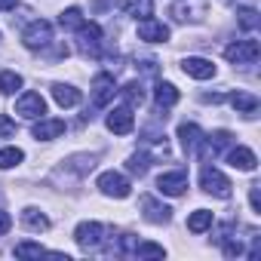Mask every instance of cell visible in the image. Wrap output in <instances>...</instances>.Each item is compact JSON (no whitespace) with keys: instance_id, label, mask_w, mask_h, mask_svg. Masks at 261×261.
Returning a JSON list of instances; mask_svg holds the SVG:
<instances>
[{"instance_id":"6da1fadb","label":"cell","mask_w":261,"mask_h":261,"mask_svg":"<svg viewBox=\"0 0 261 261\" xmlns=\"http://www.w3.org/2000/svg\"><path fill=\"white\" fill-rule=\"evenodd\" d=\"M77 49L86 56V59H95L98 53H101V28L95 25V22H83L80 28H77Z\"/></svg>"},{"instance_id":"7a4b0ae2","label":"cell","mask_w":261,"mask_h":261,"mask_svg":"<svg viewBox=\"0 0 261 261\" xmlns=\"http://www.w3.org/2000/svg\"><path fill=\"white\" fill-rule=\"evenodd\" d=\"M105 224H98V221H83V224H77V230H74V240H77V246L80 249H86V252H95L101 243H105Z\"/></svg>"},{"instance_id":"3957f363","label":"cell","mask_w":261,"mask_h":261,"mask_svg":"<svg viewBox=\"0 0 261 261\" xmlns=\"http://www.w3.org/2000/svg\"><path fill=\"white\" fill-rule=\"evenodd\" d=\"M258 56H261L258 40H237V43H230V46L224 49V59L233 62V65H255Z\"/></svg>"},{"instance_id":"277c9868","label":"cell","mask_w":261,"mask_h":261,"mask_svg":"<svg viewBox=\"0 0 261 261\" xmlns=\"http://www.w3.org/2000/svg\"><path fill=\"white\" fill-rule=\"evenodd\" d=\"M200 188H203L206 194H212V197H221V200L230 197V181H227V175H221L215 166H203V172H200Z\"/></svg>"},{"instance_id":"5b68a950","label":"cell","mask_w":261,"mask_h":261,"mask_svg":"<svg viewBox=\"0 0 261 261\" xmlns=\"http://www.w3.org/2000/svg\"><path fill=\"white\" fill-rule=\"evenodd\" d=\"M49 40H53V25L46 19H37L22 31V43L28 49H43V46H49Z\"/></svg>"},{"instance_id":"8992f818","label":"cell","mask_w":261,"mask_h":261,"mask_svg":"<svg viewBox=\"0 0 261 261\" xmlns=\"http://www.w3.org/2000/svg\"><path fill=\"white\" fill-rule=\"evenodd\" d=\"M98 188H101V194H108V197H114V200H126L129 194H133L129 178L120 175V172H101V175H98Z\"/></svg>"},{"instance_id":"52a82bcc","label":"cell","mask_w":261,"mask_h":261,"mask_svg":"<svg viewBox=\"0 0 261 261\" xmlns=\"http://www.w3.org/2000/svg\"><path fill=\"white\" fill-rule=\"evenodd\" d=\"M108 129L114 136H129L136 129V114H133V108L129 105H120V108H114L111 114H108Z\"/></svg>"},{"instance_id":"ba28073f","label":"cell","mask_w":261,"mask_h":261,"mask_svg":"<svg viewBox=\"0 0 261 261\" xmlns=\"http://www.w3.org/2000/svg\"><path fill=\"white\" fill-rule=\"evenodd\" d=\"M16 114L25 117V120H37V117H43V114H46V101H43V95H40V92H25V95L16 101Z\"/></svg>"},{"instance_id":"9c48e42d","label":"cell","mask_w":261,"mask_h":261,"mask_svg":"<svg viewBox=\"0 0 261 261\" xmlns=\"http://www.w3.org/2000/svg\"><path fill=\"white\" fill-rule=\"evenodd\" d=\"M185 188H188V172H185V169L163 172V175L157 178V191L166 194V197H178V194H185Z\"/></svg>"},{"instance_id":"30bf717a","label":"cell","mask_w":261,"mask_h":261,"mask_svg":"<svg viewBox=\"0 0 261 261\" xmlns=\"http://www.w3.org/2000/svg\"><path fill=\"white\" fill-rule=\"evenodd\" d=\"M114 92H117V86H114V77L111 74H95L92 77V105L95 108L108 105L114 98Z\"/></svg>"},{"instance_id":"8fae6325","label":"cell","mask_w":261,"mask_h":261,"mask_svg":"<svg viewBox=\"0 0 261 261\" xmlns=\"http://www.w3.org/2000/svg\"><path fill=\"white\" fill-rule=\"evenodd\" d=\"M181 71H185L188 77H194V80H209V77H215V65H212L209 59H200V56H188V59L181 62Z\"/></svg>"},{"instance_id":"7c38bea8","label":"cell","mask_w":261,"mask_h":261,"mask_svg":"<svg viewBox=\"0 0 261 261\" xmlns=\"http://www.w3.org/2000/svg\"><path fill=\"white\" fill-rule=\"evenodd\" d=\"M139 37L148 40V43H163V40H169V28L163 22H157V19L148 16V19L139 22Z\"/></svg>"},{"instance_id":"4fadbf2b","label":"cell","mask_w":261,"mask_h":261,"mask_svg":"<svg viewBox=\"0 0 261 261\" xmlns=\"http://www.w3.org/2000/svg\"><path fill=\"white\" fill-rule=\"evenodd\" d=\"M178 139H181V148L188 154H197L203 148V133H200V126L197 123H181L178 126Z\"/></svg>"},{"instance_id":"5bb4252c","label":"cell","mask_w":261,"mask_h":261,"mask_svg":"<svg viewBox=\"0 0 261 261\" xmlns=\"http://www.w3.org/2000/svg\"><path fill=\"white\" fill-rule=\"evenodd\" d=\"M142 209H145V218L154 221V224H166V221L172 218V209L163 206V203H157L154 197H145V200H142Z\"/></svg>"},{"instance_id":"9a60e30c","label":"cell","mask_w":261,"mask_h":261,"mask_svg":"<svg viewBox=\"0 0 261 261\" xmlns=\"http://www.w3.org/2000/svg\"><path fill=\"white\" fill-rule=\"evenodd\" d=\"M65 133V120H43L40 117V123L34 126V139L37 142H53V139H59Z\"/></svg>"},{"instance_id":"2e32d148","label":"cell","mask_w":261,"mask_h":261,"mask_svg":"<svg viewBox=\"0 0 261 261\" xmlns=\"http://www.w3.org/2000/svg\"><path fill=\"white\" fill-rule=\"evenodd\" d=\"M203 10H206L203 0H178V4L172 7V16H175L178 22H188V19H200Z\"/></svg>"},{"instance_id":"e0dca14e","label":"cell","mask_w":261,"mask_h":261,"mask_svg":"<svg viewBox=\"0 0 261 261\" xmlns=\"http://www.w3.org/2000/svg\"><path fill=\"white\" fill-rule=\"evenodd\" d=\"M227 160H230L233 169H243V172H252V169L258 166V157H255L249 148H243V145H237V148L227 154Z\"/></svg>"},{"instance_id":"ac0fdd59","label":"cell","mask_w":261,"mask_h":261,"mask_svg":"<svg viewBox=\"0 0 261 261\" xmlns=\"http://www.w3.org/2000/svg\"><path fill=\"white\" fill-rule=\"evenodd\" d=\"M53 98L59 108H74V105H80V89H74L68 83H53Z\"/></svg>"},{"instance_id":"d6986e66","label":"cell","mask_w":261,"mask_h":261,"mask_svg":"<svg viewBox=\"0 0 261 261\" xmlns=\"http://www.w3.org/2000/svg\"><path fill=\"white\" fill-rule=\"evenodd\" d=\"M22 224H25L28 230H34V233H40V230L49 227V218H46L40 209H25V212H22Z\"/></svg>"},{"instance_id":"ffe728a7","label":"cell","mask_w":261,"mask_h":261,"mask_svg":"<svg viewBox=\"0 0 261 261\" xmlns=\"http://www.w3.org/2000/svg\"><path fill=\"white\" fill-rule=\"evenodd\" d=\"M227 101H230L237 111H243V114H255V111H258V98L249 95V92H230Z\"/></svg>"},{"instance_id":"44dd1931","label":"cell","mask_w":261,"mask_h":261,"mask_svg":"<svg viewBox=\"0 0 261 261\" xmlns=\"http://www.w3.org/2000/svg\"><path fill=\"white\" fill-rule=\"evenodd\" d=\"M212 227V212L209 209H197L194 215H188V230L191 233H203Z\"/></svg>"},{"instance_id":"7402d4cb","label":"cell","mask_w":261,"mask_h":261,"mask_svg":"<svg viewBox=\"0 0 261 261\" xmlns=\"http://www.w3.org/2000/svg\"><path fill=\"white\" fill-rule=\"evenodd\" d=\"M154 98H157V108H172V105L178 101V89H175L172 83H157Z\"/></svg>"},{"instance_id":"603a6c76","label":"cell","mask_w":261,"mask_h":261,"mask_svg":"<svg viewBox=\"0 0 261 261\" xmlns=\"http://www.w3.org/2000/svg\"><path fill=\"white\" fill-rule=\"evenodd\" d=\"M148 166H151V154H148V151H136L133 157L126 160V169L133 172V175H145Z\"/></svg>"},{"instance_id":"cb8c5ba5","label":"cell","mask_w":261,"mask_h":261,"mask_svg":"<svg viewBox=\"0 0 261 261\" xmlns=\"http://www.w3.org/2000/svg\"><path fill=\"white\" fill-rule=\"evenodd\" d=\"M126 13L136 19H148L154 13V0H126Z\"/></svg>"},{"instance_id":"d4e9b609","label":"cell","mask_w":261,"mask_h":261,"mask_svg":"<svg viewBox=\"0 0 261 261\" xmlns=\"http://www.w3.org/2000/svg\"><path fill=\"white\" fill-rule=\"evenodd\" d=\"M19 89H22V74H16V71H4V74H0V92H4V95H13Z\"/></svg>"},{"instance_id":"484cf974","label":"cell","mask_w":261,"mask_h":261,"mask_svg":"<svg viewBox=\"0 0 261 261\" xmlns=\"http://www.w3.org/2000/svg\"><path fill=\"white\" fill-rule=\"evenodd\" d=\"M237 22H240V28H246V31H255L258 28V10H252V7H243L240 13H237Z\"/></svg>"},{"instance_id":"4316f807","label":"cell","mask_w":261,"mask_h":261,"mask_svg":"<svg viewBox=\"0 0 261 261\" xmlns=\"http://www.w3.org/2000/svg\"><path fill=\"white\" fill-rule=\"evenodd\" d=\"M25 160V154L19 151V148H4L0 151V169H13V166H19Z\"/></svg>"},{"instance_id":"83f0119b","label":"cell","mask_w":261,"mask_h":261,"mask_svg":"<svg viewBox=\"0 0 261 261\" xmlns=\"http://www.w3.org/2000/svg\"><path fill=\"white\" fill-rule=\"evenodd\" d=\"M120 92H123V98L129 101V108H133V105H142V101H145V92H142V83H126V86H123Z\"/></svg>"},{"instance_id":"f1b7e54d","label":"cell","mask_w":261,"mask_h":261,"mask_svg":"<svg viewBox=\"0 0 261 261\" xmlns=\"http://www.w3.org/2000/svg\"><path fill=\"white\" fill-rule=\"evenodd\" d=\"M59 22H62V28H80V25H83V13H80L77 7H68V10L59 16Z\"/></svg>"},{"instance_id":"f546056e","label":"cell","mask_w":261,"mask_h":261,"mask_svg":"<svg viewBox=\"0 0 261 261\" xmlns=\"http://www.w3.org/2000/svg\"><path fill=\"white\" fill-rule=\"evenodd\" d=\"M133 255H139V258H163V246H157V243H139L133 249Z\"/></svg>"},{"instance_id":"4dcf8cb0","label":"cell","mask_w":261,"mask_h":261,"mask_svg":"<svg viewBox=\"0 0 261 261\" xmlns=\"http://www.w3.org/2000/svg\"><path fill=\"white\" fill-rule=\"evenodd\" d=\"M46 249L43 246H37V243H19L16 246V258H40Z\"/></svg>"},{"instance_id":"1f68e13d","label":"cell","mask_w":261,"mask_h":261,"mask_svg":"<svg viewBox=\"0 0 261 261\" xmlns=\"http://www.w3.org/2000/svg\"><path fill=\"white\" fill-rule=\"evenodd\" d=\"M10 136H16V123L7 114H0V139H10Z\"/></svg>"},{"instance_id":"d6a6232c","label":"cell","mask_w":261,"mask_h":261,"mask_svg":"<svg viewBox=\"0 0 261 261\" xmlns=\"http://www.w3.org/2000/svg\"><path fill=\"white\" fill-rule=\"evenodd\" d=\"M249 203H252V209H255V212H261V191H258V185H252V188H249Z\"/></svg>"},{"instance_id":"836d02e7","label":"cell","mask_w":261,"mask_h":261,"mask_svg":"<svg viewBox=\"0 0 261 261\" xmlns=\"http://www.w3.org/2000/svg\"><path fill=\"white\" fill-rule=\"evenodd\" d=\"M10 227H13V218H10V212H4V209H0V237H4Z\"/></svg>"},{"instance_id":"e575fe53","label":"cell","mask_w":261,"mask_h":261,"mask_svg":"<svg viewBox=\"0 0 261 261\" xmlns=\"http://www.w3.org/2000/svg\"><path fill=\"white\" fill-rule=\"evenodd\" d=\"M224 255H230V258H233V255H243V246L233 243V240H227V243H224Z\"/></svg>"},{"instance_id":"d590c367","label":"cell","mask_w":261,"mask_h":261,"mask_svg":"<svg viewBox=\"0 0 261 261\" xmlns=\"http://www.w3.org/2000/svg\"><path fill=\"white\" fill-rule=\"evenodd\" d=\"M19 0H0V13H7V10H16Z\"/></svg>"}]
</instances>
